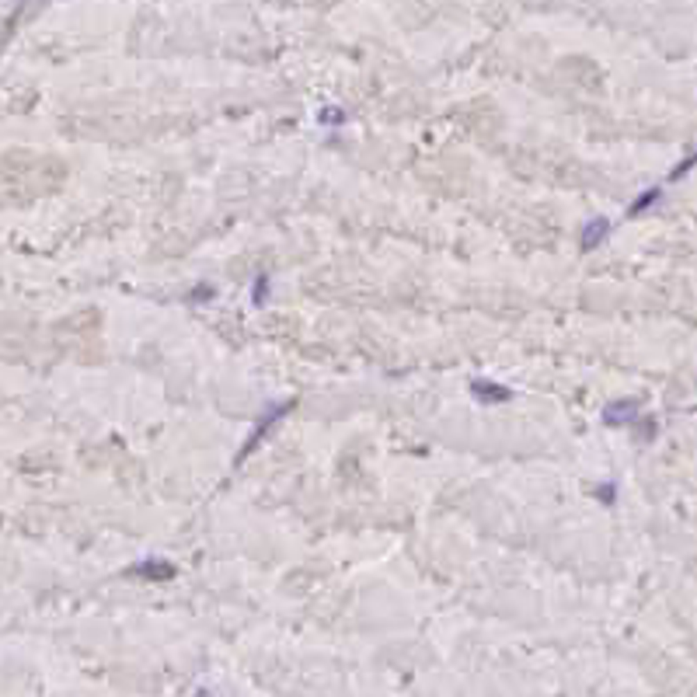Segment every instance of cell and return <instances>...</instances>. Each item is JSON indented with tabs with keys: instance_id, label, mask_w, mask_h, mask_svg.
I'll return each instance as SVG.
<instances>
[{
	"instance_id": "obj_3",
	"label": "cell",
	"mask_w": 697,
	"mask_h": 697,
	"mask_svg": "<svg viewBox=\"0 0 697 697\" xmlns=\"http://www.w3.org/2000/svg\"><path fill=\"white\" fill-rule=\"evenodd\" d=\"M607 234H610V223H607V216H596V220H589V223L582 227V234H579V245H582V252H593V248H600V245L607 241Z\"/></svg>"
},
{
	"instance_id": "obj_7",
	"label": "cell",
	"mask_w": 697,
	"mask_h": 697,
	"mask_svg": "<svg viewBox=\"0 0 697 697\" xmlns=\"http://www.w3.org/2000/svg\"><path fill=\"white\" fill-rule=\"evenodd\" d=\"M265 286H269V279L262 276V279L255 283V304H265Z\"/></svg>"
},
{
	"instance_id": "obj_6",
	"label": "cell",
	"mask_w": 697,
	"mask_h": 697,
	"mask_svg": "<svg viewBox=\"0 0 697 697\" xmlns=\"http://www.w3.org/2000/svg\"><path fill=\"white\" fill-rule=\"evenodd\" d=\"M321 122H325V126H338V122H342V112H335V108H331V112H321Z\"/></svg>"
},
{
	"instance_id": "obj_4",
	"label": "cell",
	"mask_w": 697,
	"mask_h": 697,
	"mask_svg": "<svg viewBox=\"0 0 697 697\" xmlns=\"http://www.w3.org/2000/svg\"><path fill=\"white\" fill-rule=\"evenodd\" d=\"M133 575H143V579H171V575H174V565H171V561L150 558V561H140V565L133 568Z\"/></svg>"
},
{
	"instance_id": "obj_5",
	"label": "cell",
	"mask_w": 697,
	"mask_h": 697,
	"mask_svg": "<svg viewBox=\"0 0 697 697\" xmlns=\"http://www.w3.org/2000/svg\"><path fill=\"white\" fill-rule=\"evenodd\" d=\"M659 195H662V188H648V192H641L634 202H631V209H628V216H641L652 202H659Z\"/></svg>"
},
{
	"instance_id": "obj_8",
	"label": "cell",
	"mask_w": 697,
	"mask_h": 697,
	"mask_svg": "<svg viewBox=\"0 0 697 697\" xmlns=\"http://www.w3.org/2000/svg\"><path fill=\"white\" fill-rule=\"evenodd\" d=\"M614 492H617V489H614V485H600V489H596V495H600V502H614Z\"/></svg>"
},
{
	"instance_id": "obj_1",
	"label": "cell",
	"mask_w": 697,
	"mask_h": 697,
	"mask_svg": "<svg viewBox=\"0 0 697 697\" xmlns=\"http://www.w3.org/2000/svg\"><path fill=\"white\" fill-rule=\"evenodd\" d=\"M638 401L634 397H624V401H614V404H607V411H603V422L607 425H631L634 418H638Z\"/></svg>"
},
{
	"instance_id": "obj_2",
	"label": "cell",
	"mask_w": 697,
	"mask_h": 697,
	"mask_svg": "<svg viewBox=\"0 0 697 697\" xmlns=\"http://www.w3.org/2000/svg\"><path fill=\"white\" fill-rule=\"evenodd\" d=\"M471 394H475V401H482V404H499V401H509V397H513L509 387L492 384V380H471Z\"/></svg>"
}]
</instances>
